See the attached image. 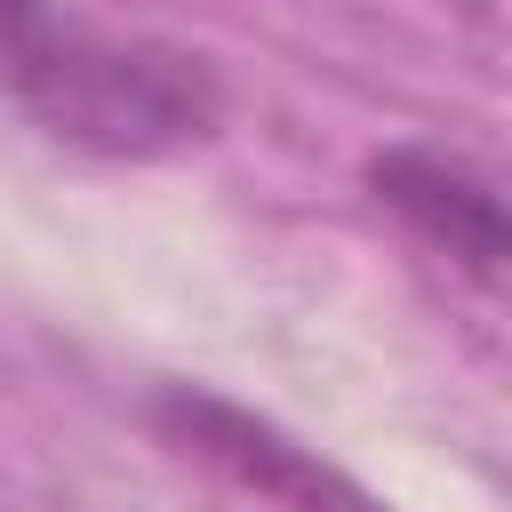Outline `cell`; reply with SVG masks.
Here are the masks:
<instances>
[{
  "mask_svg": "<svg viewBox=\"0 0 512 512\" xmlns=\"http://www.w3.org/2000/svg\"><path fill=\"white\" fill-rule=\"evenodd\" d=\"M0 96L56 144L152 160L216 128V80L200 56L112 32L64 0H0Z\"/></svg>",
  "mask_w": 512,
  "mask_h": 512,
  "instance_id": "obj_1",
  "label": "cell"
},
{
  "mask_svg": "<svg viewBox=\"0 0 512 512\" xmlns=\"http://www.w3.org/2000/svg\"><path fill=\"white\" fill-rule=\"evenodd\" d=\"M368 184L432 248H448L480 288L504 280V200H496V176L488 168H472L448 144H384L368 160Z\"/></svg>",
  "mask_w": 512,
  "mask_h": 512,
  "instance_id": "obj_2",
  "label": "cell"
}]
</instances>
